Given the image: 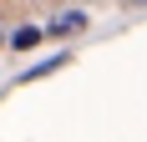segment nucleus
Masks as SVG:
<instances>
[{
    "mask_svg": "<svg viewBox=\"0 0 147 142\" xmlns=\"http://www.w3.org/2000/svg\"><path fill=\"white\" fill-rule=\"evenodd\" d=\"M41 36H46L41 26H20V30L10 36V51H30V46H41Z\"/></svg>",
    "mask_w": 147,
    "mask_h": 142,
    "instance_id": "2",
    "label": "nucleus"
},
{
    "mask_svg": "<svg viewBox=\"0 0 147 142\" xmlns=\"http://www.w3.org/2000/svg\"><path fill=\"white\" fill-rule=\"evenodd\" d=\"M86 26V10H61L56 20H46V36H66V30H81Z\"/></svg>",
    "mask_w": 147,
    "mask_h": 142,
    "instance_id": "1",
    "label": "nucleus"
}]
</instances>
